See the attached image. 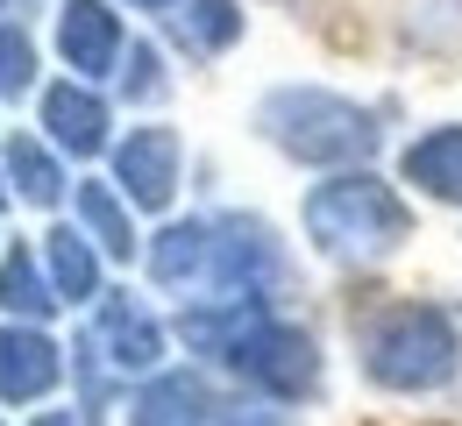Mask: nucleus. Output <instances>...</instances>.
<instances>
[{"instance_id":"nucleus-1","label":"nucleus","mask_w":462,"mask_h":426,"mask_svg":"<svg viewBox=\"0 0 462 426\" xmlns=\"http://www.w3.org/2000/svg\"><path fill=\"white\" fill-rule=\"evenodd\" d=\"M462 369V334L441 305L427 299H405V305H384L370 327H363V376L377 391H441L456 384Z\"/></svg>"},{"instance_id":"nucleus-2","label":"nucleus","mask_w":462,"mask_h":426,"mask_svg":"<svg viewBox=\"0 0 462 426\" xmlns=\"http://www.w3.org/2000/svg\"><path fill=\"white\" fill-rule=\"evenodd\" d=\"M256 128H263L271 150H285L291 164H320V171L328 164H363L377 150V114L342 100V93H328V86H278V93H263Z\"/></svg>"},{"instance_id":"nucleus-3","label":"nucleus","mask_w":462,"mask_h":426,"mask_svg":"<svg viewBox=\"0 0 462 426\" xmlns=\"http://www.w3.org/2000/svg\"><path fill=\"white\" fill-rule=\"evenodd\" d=\"M306 235L335 263H377L412 235V213L377 171H342L306 192Z\"/></svg>"},{"instance_id":"nucleus-4","label":"nucleus","mask_w":462,"mask_h":426,"mask_svg":"<svg viewBox=\"0 0 462 426\" xmlns=\"http://www.w3.org/2000/svg\"><path fill=\"white\" fill-rule=\"evenodd\" d=\"M221 363H228L235 376H249V384H256L263 398H278V405H299V398L320 391V349H313V334L291 327V320H278L271 305L242 327V341H235Z\"/></svg>"},{"instance_id":"nucleus-5","label":"nucleus","mask_w":462,"mask_h":426,"mask_svg":"<svg viewBox=\"0 0 462 426\" xmlns=\"http://www.w3.org/2000/svg\"><path fill=\"white\" fill-rule=\"evenodd\" d=\"M157 363H164V327L128 292H100L93 327L79 341V369H93V384H100V376H150Z\"/></svg>"},{"instance_id":"nucleus-6","label":"nucleus","mask_w":462,"mask_h":426,"mask_svg":"<svg viewBox=\"0 0 462 426\" xmlns=\"http://www.w3.org/2000/svg\"><path fill=\"white\" fill-rule=\"evenodd\" d=\"M150 277L185 299H221V256H214V221H171L150 242Z\"/></svg>"},{"instance_id":"nucleus-7","label":"nucleus","mask_w":462,"mask_h":426,"mask_svg":"<svg viewBox=\"0 0 462 426\" xmlns=\"http://www.w3.org/2000/svg\"><path fill=\"white\" fill-rule=\"evenodd\" d=\"M115 185L143 206V213H164L178 192V135L171 128H128L115 142Z\"/></svg>"},{"instance_id":"nucleus-8","label":"nucleus","mask_w":462,"mask_h":426,"mask_svg":"<svg viewBox=\"0 0 462 426\" xmlns=\"http://www.w3.org/2000/svg\"><path fill=\"white\" fill-rule=\"evenodd\" d=\"M58 376H64V356L43 327H29V320L0 327V405H36V398L58 391Z\"/></svg>"},{"instance_id":"nucleus-9","label":"nucleus","mask_w":462,"mask_h":426,"mask_svg":"<svg viewBox=\"0 0 462 426\" xmlns=\"http://www.w3.org/2000/svg\"><path fill=\"white\" fill-rule=\"evenodd\" d=\"M128 426H221V398H214L207 376H192V369H157V376L135 391Z\"/></svg>"},{"instance_id":"nucleus-10","label":"nucleus","mask_w":462,"mask_h":426,"mask_svg":"<svg viewBox=\"0 0 462 426\" xmlns=\"http://www.w3.org/2000/svg\"><path fill=\"white\" fill-rule=\"evenodd\" d=\"M58 50L79 78H100L121 58V14L107 0H64L58 7Z\"/></svg>"},{"instance_id":"nucleus-11","label":"nucleus","mask_w":462,"mask_h":426,"mask_svg":"<svg viewBox=\"0 0 462 426\" xmlns=\"http://www.w3.org/2000/svg\"><path fill=\"white\" fill-rule=\"evenodd\" d=\"M43 128H51V142L71 150V157H100L107 150V100L86 86V78H64L43 93Z\"/></svg>"},{"instance_id":"nucleus-12","label":"nucleus","mask_w":462,"mask_h":426,"mask_svg":"<svg viewBox=\"0 0 462 426\" xmlns=\"http://www.w3.org/2000/svg\"><path fill=\"white\" fill-rule=\"evenodd\" d=\"M399 171H405L412 192H427V199H441V206H462V122L427 128L420 142H405Z\"/></svg>"},{"instance_id":"nucleus-13","label":"nucleus","mask_w":462,"mask_h":426,"mask_svg":"<svg viewBox=\"0 0 462 426\" xmlns=\"http://www.w3.org/2000/svg\"><path fill=\"white\" fill-rule=\"evenodd\" d=\"M43 263H51V292H58V305L100 299V256L86 249V228H51V235H43Z\"/></svg>"},{"instance_id":"nucleus-14","label":"nucleus","mask_w":462,"mask_h":426,"mask_svg":"<svg viewBox=\"0 0 462 426\" xmlns=\"http://www.w3.org/2000/svg\"><path fill=\"white\" fill-rule=\"evenodd\" d=\"M0 305H7L14 320H29V327L58 313V292H51V277H43V263H36V256H29L22 242H14L7 256H0Z\"/></svg>"},{"instance_id":"nucleus-15","label":"nucleus","mask_w":462,"mask_h":426,"mask_svg":"<svg viewBox=\"0 0 462 426\" xmlns=\"http://www.w3.org/2000/svg\"><path fill=\"white\" fill-rule=\"evenodd\" d=\"M171 29L192 58H214V50H228L235 36H242V7L235 0H178Z\"/></svg>"},{"instance_id":"nucleus-16","label":"nucleus","mask_w":462,"mask_h":426,"mask_svg":"<svg viewBox=\"0 0 462 426\" xmlns=\"http://www.w3.org/2000/svg\"><path fill=\"white\" fill-rule=\"evenodd\" d=\"M399 29H405L412 50L448 58V50H462V0H405V7H399Z\"/></svg>"},{"instance_id":"nucleus-17","label":"nucleus","mask_w":462,"mask_h":426,"mask_svg":"<svg viewBox=\"0 0 462 426\" xmlns=\"http://www.w3.org/2000/svg\"><path fill=\"white\" fill-rule=\"evenodd\" d=\"M7 178H14V192H22L29 206H58L64 199V171L36 135H14V142H7Z\"/></svg>"},{"instance_id":"nucleus-18","label":"nucleus","mask_w":462,"mask_h":426,"mask_svg":"<svg viewBox=\"0 0 462 426\" xmlns=\"http://www.w3.org/2000/svg\"><path fill=\"white\" fill-rule=\"evenodd\" d=\"M79 221H86V242H100L107 256H135V228H128V206H121L107 185H79Z\"/></svg>"},{"instance_id":"nucleus-19","label":"nucleus","mask_w":462,"mask_h":426,"mask_svg":"<svg viewBox=\"0 0 462 426\" xmlns=\"http://www.w3.org/2000/svg\"><path fill=\"white\" fill-rule=\"evenodd\" d=\"M29 86H36V43H29L22 22H0V93L22 100Z\"/></svg>"},{"instance_id":"nucleus-20","label":"nucleus","mask_w":462,"mask_h":426,"mask_svg":"<svg viewBox=\"0 0 462 426\" xmlns=\"http://www.w3.org/2000/svg\"><path fill=\"white\" fill-rule=\"evenodd\" d=\"M157 71H164L157 50H150V43H135V50H128V93H135V100H157V93H164V78H157Z\"/></svg>"},{"instance_id":"nucleus-21","label":"nucleus","mask_w":462,"mask_h":426,"mask_svg":"<svg viewBox=\"0 0 462 426\" xmlns=\"http://www.w3.org/2000/svg\"><path fill=\"white\" fill-rule=\"evenodd\" d=\"M221 426H291V420L271 405H221Z\"/></svg>"},{"instance_id":"nucleus-22","label":"nucleus","mask_w":462,"mask_h":426,"mask_svg":"<svg viewBox=\"0 0 462 426\" xmlns=\"http://www.w3.org/2000/svg\"><path fill=\"white\" fill-rule=\"evenodd\" d=\"M43 426H79V420H64V412H51V420H43Z\"/></svg>"},{"instance_id":"nucleus-23","label":"nucleus","mask_w":462,"mask_h":426,"mask_svg":"<svg viewBox=\"0 0 462 426\" xmlns=\"http://www.w3.org/2000/svg\"><path fill=\"white\" fill-rule=\"evenodd\" d=\"M135 7H171V0H135Z\"/></svg>"},{"instance_id":"nucleus-24","label":"nucleus","mask_w":462,"mask_h":426,"mask_svg":"<svg viewBox=\"0 0 462 426\" xmlns=\"http://www.w3.org/2000/svg\"><path fill=\"white\" fill-rule=\"evenodd\" d=\"M0 199H7V185H0Z\"/></svg>"}]
</instances>
